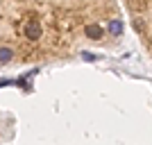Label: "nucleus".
Masks as SVG:
<instances>
[{"label":"nucleus","instance_id":"nucleus-4","mask_svg":"<svg viewBox=\"0 0 152 145\" xmlns=\"http://www.w3.org/2000/svg\"><path fill=\"white\" fill-rule=\"evenodd\" d=\"M14 48H9V45H0V63H7L14 59Z\"/></svg>","mask_w":152,"mask_h":145},{"label":"nucleus","instance_id":"nucleus-2","mask_svg":"<svg viewBox=\"0 0 152 145\" xmlns=\"http://www.w3.org/2000/svg\"><path fill=\"white\" fill-rule=\"evenodd\" d=\"M23 36L27 41H39L43 36V27H41V20L39 18H27L23 23Z\"/></svg>","mask_w":152,"mask_h":145},{"label":"nucleus","instance_id":"nucleus-3","mask_svg":"<svg viewBox=\"0 0 152 145\" xmlns=\"http://www.w3.org/2000/svg\"><path fill=\"white\" fill-rule=\"evenodd\" d=\"M123 30H125V25H123L121 18H111L107 20V36H121Z\"/></svg>","mask_w":152,"mask_h":145},{"label":"nucleus","instance_id":"nucleus-1","mask_svg":"<svg viewBox=\"0 0 152 145\" xmlns=\"http://www.w3.org/2000/svg\"><path fill=\"white\" fill-rule=\"evenodd\" d=\"M127 5L134 14L139 32L143 34V39L152 50V0H127Z\"/></svg>","mask_w":152,"mask_h":145}]
</instances>
